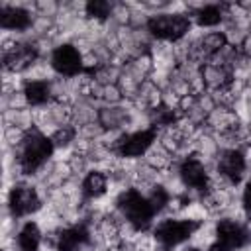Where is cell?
Segmentation results:
<instances>
[{
  "instance_id": "1",
  "label": "cell",
  "mask_w": 251,
  "mask_h": 251,
  "mask_svg": "<svg viewBox=\"0 0 251 251\" xmlns=\"http://www.w3.org/2000/svg\"><path fill=\"white\" fill-rule=\"evenodd\" d=\"M12 151H14V163L18 175L24 178H35L53 161V153L57 149L53 147L49 135L33 127L25 131L22 143Z\"/></svg>"
},
{
  "instance_id": "2",
  "label": "cell",
  "mask_w": 251,
  "mask_h": 251,
  "mask_svg": "<svg viewBox=\"0 0 251 251\" xmlns=\"http://www.w3.org/2000/svg\"><path fill=\"white\" fill-rule=\"evenodd\" d=\"M114 210L137 233L139 231H149L155 226L153 220L157 218V214L153 212L147 196L143 192H139L137 188H133V186L124 188V190H120L116 194V198H114Z\"/></svg>"
},
{
  "instance_id": "3",
  "label": "cell",
  "mask_w": 251,
  "mask_h": 251,
  "mask_svg": "<svg viewBox=\"0 0 251 251\" xmlns=\"http://www.w3.org/2000/svg\"><path fill=\"white\" fill-rule=\"evenodd\" d=\"M202 224L204 222L192 220V218H186V216H178V218L165 216L151 227V233L157 241V247L175 251L176 247L192 241V237L202 227Z\"/></svg>"
},
{
  "instance_id": "4",
  "label": "cell",
  "mask_w": 251,
  "mask_h": 251,
  "mask_svg": "<svg viewBox=\"0 0 251 251\" xmlns=\"http://www.w3.org/2000/svg\"><path fill=\"white\" fill-rule=\"evenodd\" d=\"M6 208L14 222L35 216L45 208V192L37 184L29 182L25 178L16 180L12 184V188L8 190Z\"/></svg>"
},
{
  "instance_id": "5",
  "label": "cell",
  "mask_w": 251,
  "mask_h": 251,
  "mask_svg": "<svg viewBox=\"0 0 251 251\" xmlns=\"http://www.w3.org/2000/svg\"><path fill=\"white\" fill-rule=\"evenodd\" d=\"M194 27V22L190 14L184 12H161L151 14L147 22V31L155 41H167V43H180L190 35Z\"/></svg>"
},
{
  "instance_id": "6",
  "label": "cell",
  "mask_w": 251,
  "mask_h": 251,
  "mask_svg": "<svg viewBox=\"0 0 251 251\" xmlns=\"http://www.w3.org/2000/svg\"><path fill=\"white\" fill-rule=\"evenodd\" d=\"M41 51L37 45V39H18L8 51H2V69L4 73L10 75H25L29 73L39 61H41Z\"/></svg>"
},
{
  "instance_id": "7",
  "label": "cell",
  "mask_w": 251,
  "mask_h": 251,
  "mask_svg": "<svg viewBox=\"0 0 251 251\" xmlns=\"http://www.w3.org/2000/svg\"><path fill=\"white\" fill-rule=\"evenodd\" d=\"M176 173L184 188L200 198L208 188H210V171L212 167L196 153H190L182 159H176Z\"/></svg>"
},
{
  "instance_id": "8",
  "label": "cell",
  "mask_w": 251,
  "mask_h": 251,
  "mask_svg": "<svg viewBox=\"0 0 251 251\" xmlns=\"http://www.w3.org/2000/svg\"><path fill=\"white\" fill-rule=\"evenodd\" d=\"M157 139H159V129H155L151 126L129 129V131H124L120 135V139L114 145V153L120 159L139 161L151 149V145L157 143Z\"/></svg>"
},
{
  "instance_id": "9",
  "label": "cell",
  "mask_w": 251,
  "mask_h": 251,
  "mask_svg": "<svg viewBox=\"0 0 251 251\" xmlns=\"http://www.w3.org/2000/svg\"><path fill=\"white\" fill-rule=\"evenodd\" d=\"M212 171L229 186L237 188L247 180L249 167H247V157L245 149H222L214 161Z\"/></svg>"
},
{
  "instance_id": "10",
  "label": "cell",
  "mask_w": 251,
  "mask_h": 251,
  "mask_svg": "<svg viewBox=\"0 0 251 251\" xmlns=\"http://www.w3.org/2000/svg\"><path fill=\"white\" fill-rule=\"evenodd\" d=\"M216 241L231 251H239L251 245V222H241L229 216H220L214 222Z\"/></svg>"
},
{
  "instance_id": "11",
  "label": "cell",
  "mask_w": 251,
  "mask_h": 251,
  "mask_svg": "<svg viewBox=\"0 0 251 251\" xmlns=\"http://www.w3.org/2000/svg\"><path fill=\"white\" fill-rule=\"evenodd\" d=\"M47 61L57 76L73 78L82 73V53L73 41L57 43L53 51L49 53Z\"/></svg>"
},
{
  "instance_id": "12",
  "label": "cell",
  "mask_w": 251,
  "mask_h": 251,
  "mask_svg": "<svg viewBox=\"0 0 251 251\" xmlns=\"http://www.w3.org/2000/svg\"><path fill=\"white\" fill-rule=\"evenodd\" d=\"M33 4H0V27L6 33H25L31 31L35 20Z\"/></svg>"
},
{
  "instance_id": "13",
  "label": "cell",
  "mask_w": 251,
  "mask_h": 251,
  "mask_svg": "<svg viewBox=\"0 0 251 251\" xmlns=\"http://www.w3.org/2000/svg\"><path fill=\"white\" fill-rule=\"evenodd\" d=\"M98 122L106 131H127L133 126V106L131 102L122 104H100L98 108Z\"/></svg>"
},
{
  "instance_id": "14",
  "label": "cell",
  "mask_w": 251,
  "mask_h": 251,
  "mask_svg": "<svg viewBox=\"0 0 251 251\" xmlns=\"http://www.w3.org/2000/svg\"><path fill=\"white\" fill-rule=\"evenodd\" d=\"M110 175L106 169H98V167H92L82 178H80V188H82V194H84V200L90 204V202H96L100 200L102 196L108 194L110 190Z\"/></svg>"
},
{
  "instance_id": "15",
  "label": "cell",
  "mask_w": 251,
  "mask_h": 251,
  "mask_svg": "<svg viewBox=\"0 0 251 251\" xmlns=\"http://www.w3.org/2000/svg\"><path fill=\"white\" fill-rule=\"evenodd\" d=\"M43 239H45V231L41 229L39 222L25 220L14 235V245L18 251H41Z\"/></svg>"
},
{
  "instance_id": "16",
  "label": "cell",
  "mask_w": 251,
  "mask_h": 251,
  "mask_svg": "<svg viewBox=\"0 0 251 251\" xmlns=\"http://www.w3.org/2000/svg\"><path fill=\"white\" fill-rule=\"evenodd\" d=\"M22 90L29 102V108H41L53 102L51 80L45 78H25L22 82Z\"/></svg>"
},
{
  "instance_id": "17",
  "label": "cell",
  "mask_w": 251,
  "mask_h": 251,
  "mask_svg": "<svg viewBox=\"0 0 251 251\" xmlns=\"http://www.w3.org/2000/svg\"><path fill=\"white\" fill-rule=\"evenodd\" d=\"M196 27L202 29H216L220 24H224V4H212L204 2L196 12L190 14Z\"/></svg>"
},
{
  "instance_id": "18",
  "label": "cell",
  "mask_w": 251,
  "mask_h": 251,
  "mask_svg": "<svg viewBox=\"0 0 251 251\" xmlns=\"http://www.w3.org/2000/svg\"><path fill=\"white\" fill-rule=\"evenodd\" d=\"M200 75H202V80H204V86H206L208 92H216V90L227 86L233 78L227 69L212 65V63H204L200 67Z\"/></svg>"
},
{
  "instance_id": "19",
  "label": "cell",
  "mask_w": 251,
  "mask_h": 251,
  "mask_svg": "<svg viewBox=\"0 0 251 251\" xmlns=\"http://www.w3.org/2000/svg\"><path fill=\"white\" fill-rule=\"evenodd\" d=\"M141 161H143L145 165H149L151 169H155V171H159V173H165V171H169V169L175 165V155L169 153V151L157 141V143L151 145V149L143 155Z\"/></svg>"
},
{
  "instance_id": "20",
  "label": "cell",
  "mask_w": 251,
  "mask_h": 251,
  "mask_svg": "<svg viewBox=\"0 0 251 251\" xmlns=\"http://www.w3.org/2000/svg\"><path fill=\"white\" fill-rule=\"evenodd\" d=\"M98 108H100V104H96L88 98H76L73 102V126L80 127L84 124L96 122L98 120Z\"/></svg>"
},
{
  "instance_id": "21",
  "label": "cell",
  "mask_w": 251,
  "mask_h": 251,
  "mask_svg": "<svg viewBox=\"0 0 251 251\" xmlns=\"http://www.w3.org/2000/svg\"><path fill=\"white\" fill-rule=\"evenodd\" d=\"M114 4L116 2H108V0H88V2H84V18L88 22L108 24Z\"/></svg>"
},
{
  "instance_id": "22",
  "label": "cell",
  "mask_w": 251,
  "mask_h": 251,
  "mask_svg": "<svg viewBox=\"0 0 251 251\" xmlns=\"http://www.w3.org/2000/svg\"><path fill=\"white\" fill-rule=\"evenodd\" d=\"M200 45H202L206 57L210 59L212 55H216L220 49H224L227 45L224 29H208V31L200 33Z\"/></svg>"
},
{
  "instance_id": "23",
  "label": "cell",
  "mask_w": 251,
  "mask_h": 251,
  "mask_svg": "<svg viewBox=\"0 0 251 251\" xmlns=\"http://www.w3.org/2000/svg\"><path fill=\"white\" fill-rule=\"evenodd\" d=\"M49 137H51V143H53L55 149H73L75 143H76V139H78V129L73 124L61 126Z\"/></svg>"
},
{
  "instance_id": "24",
  "label": "cell",
  "mask_w": 251,
  "mask_h": 251,
  "mask_svg": "<svg viewBox=\"0 0 251 251\" xmlns=\"http://www.w3.org/2000/svg\"><path fill=\"white\" fill-rule=\"evenodd\" d=\"M25 108H29V102L22 88L4 94V112L6 110H25Z\"/></svg>"
},
{
  "instance_id": "25",
  "label": "cell",
  "mask_w": 251,
  "mask_h": 251,
  "mask_svg": "<svg viewBox=\"0 0 251 251\" xmlns=\"http://www.w3.org/2000/svg\"><path fill=\"white\" fill-rule=\"evenodd\" d=\"M76 129H78V137L80 139H86V141H98L106 133V129L100 126L98 120L96 122H90V124H84V126H80Z\"/></svg>"
},
{
  "instance_id": "26",
  "label": "cell",
  "mask_w": 251,
  "mask_h": 251,
  "mask_svg": "<svg viewBox=\"0 0 251 251\" xmlns=\"http://www.w3.org/2000/svg\"><path fill=\"white\" fill-rule=\"evenodd\" d=\"M24 135H25V131L20 129V127H16V126H4V141H6L12 149H16V147L22 143Z\"/></svg>"
},
{
  "instance_id": "27",
  "label": "cell",
  "mask_w": 251,
  "mask_h": 251,
  "mask_svg": "<svg viewBox=\"0 0 251 251\" xmlns=\"http://www.w3.org/2000/svg\"><path fill=\"white\" fill-rule=\"evenodd\" d=\"M239 202H241V208H243V212L247 214V218H249V222H251V178H247V180L241 184Z\"/></svg>"
},
{
  "instance_id": "28",
  "label": "cell",
  "mask_w": 251,
  "mask_h": 251,
  "mask_svg": "<svg viewBox=\"0 0 251 251\" xmlns=\"http://www.w3.org/2000/svg\"><path fill=\"white\" fill-rule=\"evenodd\" d=\"M114 251H137V247H135V243H133L131 237H126V239H122V241L116 245Z\"/></svg>"
},
{
  "instance_id": "29",
  "label": "cell",
  "mask_w": 251,
  "mask_h": 251,
  "mask_svg": "<svg viewBox=\"0 0 251 251\" xmlns=\"http://www.w3.org/2000/svg\"><path fill=\"white\" fill-rule=\"evenodd\" d=\"M239 51L245 55V57H249L251 59V31L247 33V37L243 39V43L239 45Z\"/></svg>"
},
{
  "instance_id": "30",
  "label": "cell",
  "mask_w": 251,
  "mask_h": 251,
  "mask_svg": "<svg viewBox=\"0 0 251 251\" xmlns=\"http://www.w3.org/2000/svg\"><path fill=\"white\" fill-rule=\"evenodd\" d=\"M206 251H231V249H227V247H224L222 243H218V241H214Z\"/></svg>"
},
{
  "instance_id": "31",
  "label": "cell",
  "mask_w": 251,
  "mask_h": 251,
  "mask_svg": "<svg viewBox=\"0 0 251 251\" xmlns=\"http://www.w3.org/2000/svg\"><path fill=\"white\" fill-rule=\"evenodd\" d=\"M182 251H206V249H202V247H198V245H194V243H188Z\"/></svg>"
},
{
  "instance_id": "32",
  "label": "cell",
  "mask_w": 251,
  "mask_h": 251,
  "mask_svg": "<svg viewBox=\"0 0 251 251\" xmlns=\"http://www.w3.org/2000/svg\"><path fill=\"white\" fill-rule=\"evenodd\" d=\"M155 251H169V249H163V247H157Z\"/></svg>"
},
{
  "instance_id": "33",
  "label": "cell",
  "mask_w": 251,
  "mask_h": 251,
  "mask_svg": "<svg viewBox=\"0 0 251 251\" xmlns=\"http://www.w3.org/2000/svg\"><path fill=\"white\" fill-rule=\"evenodd\" d=\"M249 31H251V25H249Z\"/></svg>"
},
{
  "instance_id": "34",
  "label": "cell",
  "mask_w": 251,
  "mask_h": 251,
  "mask_svg": "<svg viewBox=\"0 0 251 251\" xmlns=\"http://www.w3.org/2000/svg\"><path fill=\"white\" fill-rule=\"evenodd\" d=\"M4 251H8V249H4Z\"/></svg>"
}]
</instances>
